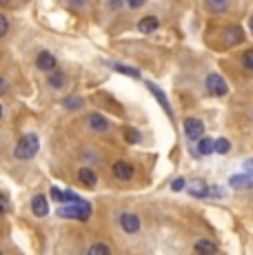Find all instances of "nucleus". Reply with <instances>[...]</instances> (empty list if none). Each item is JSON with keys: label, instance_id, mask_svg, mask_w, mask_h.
I'll list each match as a JSON object with an SVG mask.
<instances>
[{"label": "nucleus", "instance_id": "nucleus-3", "mask_svg": "<svg viewBox=\"0 0 253 255\" xmlns=\"http://www.w3.org/2000/svg\"><path fill=\"white\" fill-rule=\"evenodd\" d=\"M184 133H187L189 140L200 142L204 138V125H202V120H198V118H187V120H184Z\"/></svg>", "mask_w": 253, "mask_h": 255}, {"label": "nucleus", "instance_id": "nucleus-17", "mask_svg": "<svg viewBox=\"0 0 253 255\" xmlns=\"http://www.w3.org/2000/svg\"><path fill=\"white\" fill-rule=\"evenodd\" d=\"M87 255H111V249L107 247V244H102V242H96V244H91V247L87 249Z\"/></svg>", "mask_w": 253, "mask_h": 255}, {"label": "nucleus", "instance_id": "nucleus-7", "mask_svg": "<svg viewBox=\"0 0 253 255\" xmlns=\"http://www.w3.org/2000/svg\"><path fill=\"white\" fill-rule=\"evenodd\" d=\"M133 173H135V169L129 162H125V160H120V162L114 164V175L118 180H131L133 178Z\"/></svg>", "mask_w": 253, "mask_h": 255}, {"label": "nucleus", "instance_id": "nucleus-13", "mask_svg": "<svg viewBox=\"0 0 253 255\" xmlns=\"http://www.w3.org/2000/svg\"><path fill=\"white\" fill-rule=\"evenodd\" d=\"M158 27H160V20H158L155 16H144L142 20L138 22V29H140L142 33H151V31H155Z\"/></svg>", "mask_w": 253, "mask_h": 255}, {"label": "nucleus", "instance_id": "nucleus-6", "mask_svg": "<svg viewBox=\"0 0 253 255\" xmlns=\"http://www.w3.org/2000/svg\"><path fill=\"white\" fill-rule=\"evenodd\" d=\"M120 227L126 233H138L140 231V218L135 213H123L120 215Z\"/></svg>", "mask_w": 253, "mask_h": 255}, {"label": "nucleus", "instance_id": "nucleus-8", "mask_svg": "<svg viewBox=\"0 0 253 255\" xmlns=\"http://www.w3.org/2000/svg\"><path fill=\"white\" fill-rule=\"evenodd\" d=\"M87 125H89V129L98 131V133L109 129V120H107L105 116H100V114H91L89 118H87Z\"/></svg>", "mask_w": 253, "mask_h": 255}, {"label": "nucleus", "instance_id": "nucleus-2", "mask_svg": "<svg viewBox=\"0 0 253 255\" xmlns=\"http://www.w3.org/2000/svg\"><path fill=\"white\" fill-rule=\"evenodd\" d=\"M60 218H74V220H80V222H87L91 215V204L87 200H82L80 204H69V207H60L56 211Z\"/></svg>", "mask_w": 253, "mask_h": 255}, {"label": "nucleus", "instance_id": "nucleus-14", "mask_svg": "<svg viewBox=\"0 0 253 255\" xmlns=\"http://www.w3.org/2000/svg\"><path fill=\"white\" fill-rule=\"evenodd\" d=\"M147 87H149V91H151V93H153V96H155V98H158V100H160V105H162V109H164V111H167V116H169V118H171V107H169V100H167V96H164V93H162V91H160V89H158V87H155V85H153V82H147Z\"/></svg>", "mask_w": 253, "mask_h": 255}, {"label": "nucleus", "instance_id": "nucleus-9", "mask_svg": "<svg viewBox=\"0 0 253 255\" xmlns=\"http://www.w3.org/2000/svg\"><path fill=\"white\" fill-rule=\"evenodd\" d=\"M36 65L40 71H53L56 69V58H53V53H49V51H42V53H38Z\"/></svg>", "mask_w": 253, "mask_h": 255}, {"label": "nucleus", "instance_id": "nucleus-19", "mask_svg": "<svg viewBox=\"0 0 253 255\" xmlns=\"http://www.w3.org/2000/svg\"><path fill=\"white\" fill-rule=\"evenodd\" d=\"M65 107H67V109H80V107H82V98L80 96L65 98Z\"/></svg>", "mask_w": 253, "mask_h": 255}, {"label": "nucleus", "instance_id": "nucleus-12", "mask_svg": "<svg viewBox=\"0 0 253 255\" xmlns=\"http://www.w3.org/2000/svg\"><path fill=\"white\" fill-rule=\"evenodd\" d=\"M78 178H80V182L85 186H96L98 182V175H96V171H91L89 166H82L80 171H78Z\"/></svg>", "mask_w": 253, "mask_h": 255}, {"label": "nucleus", "instance_id": "nucleus-26", "mask_svg": "<svg viewBox=\"0 0 253 255\" xmlns=\"http://www.w3.org/2000/svg\"><path fill=\"white\" fill-rule=\"evenodd\" d=\"M7 31H9V22H7V18L0 16V36H7Z\"/></svg>", "mask_w": 253, "mask_h": 255}, {"label": "nucleus", "instance_id": "nucleus-20", "mask_svg": "<svg viewBox=\"0 0 253 255\" xmlns=\"http://www.w3.org/2000/svg\"><path fill=\"white\" fill-rule=\"evenodd\" d=\"M227 33H229V42H231V45H238V42H242V38H245V36H242V31H240L238 27L229 29Z\"/></svg>", "mask_w": 253, "mask_h": 255}, {"label": "nucleus", "instance_id": "nucleus-4", "mask_svg": "<svg viewBox=\"0 0 253 255\" xmlns=\"http://www.w3.org/2000/svg\"><path fill=\"white\" fill-rule=\"evenodd\" d=\"M207 89L211 96H225V93L229 91L227 82L222 76H218V73H209L207 76Z\"/></svg>", "mask_w": 253, "mask_h": 255}, {"label": "nucleus", "instance_id": "nucleus-24", "mask_svg": "<svg viewBox=\"0 0 253 255\" xmlns=\"http://www.w3.org/2000/svg\"><path fill=\"white\" fill-rule=\"evenodd\" d=\"M207 7L211 9V11H225L227 2H207Z\"/></svg>", "mask_w": 253, "mask_h": 255}, {"label": "nucleus", "instance_id": "nucleus-28", "mask_svg": "<svg viewBox=\"0 0 253 255\" xmlns=\"http://www.w3.org/2000/svg\"><path fill=\"white\" fill-rule=\"evenodd\" d=\"M245 169H247V171H253V158H251V160H247V162H245Z\"/></svg>", "mask_w": 253, "mask_h": 255}, {"label": "nucleus", "instance_id": "nucleus-5", "mask_svg": "<svg viewBox=\"0 0 253 255\" xmlns=\"http://www.w3.org/2000/svg\"><path fill=\"white\" fill-rule=\"evenodd\" d=\"M229 184H231V189L236 191H242V189H253V171L249 173H236L229 178Z\"/></svg>", "mask_w": 253, "mask_h": 255}, {"label": "nucleus", "instance_id": "nucleus-1", "mask_svg": "<svg viewBox=\"0 0 253 255\" xmlns=\"http://www.w3.org/2000/svg\"><path fill=\"white\" fill-rule=\"evenodd\" d=\"M38 149H40V140H38V135L36 133H25L20 140H18L16 149H13V155H16L18 160H29L38 153Z\"/></svg>", "mask_w": 253, "mask_h": 255}, {"label": "nucleus", "instance_id": "nucleus-11", "mask_svg": "<svg viewBox=\"0 0 253 255\" xmlns=\"http://www.w3.org/2000/svg\"><path fill=\"white\" fill-rule=\"evenodd\" d=\"M31 211L38 215V218H45V215L49 213V207H47L45 195H36V198L31 200Z\"/></svg>", "mask_w": 253, "mask_h": 255}, {"label": "nucleus", "instance_id": "nucleus-16", "mask_svg": "<svg viewBox=\"0 0 253 255\" xmlns=\"http://www.w3.org/2000/svg\"><path fill=\"white\" fill-rule=\"evenodd\" d=\"M213 151H216V140L202 138L200 142H198V153L200 155H209V153H213Z\"/></svg>", "mask_w": 253, "mask_h": 255}, {"label": "nucleus", "instance_id": "nucleus-23", "mask_svg": "<svg viewBox=\"0 0 253 255\" xmlns=\"http://www.w3.org/2000/svg\"><path fill=\"white\" fill-rule=\"evenodd\" d=\"M116 71L125 73V76H131V78H140L138 69H133V67H125V65H116Z\"/></svg>", "mask_w": 253, "mask_h": 255}, {"label": "nucleus", "instance_id": "nucleus-18", "mask_svg": "<svg viewBox=\"0 0 253 255\" xmlns=\"http://www.w3.org/2000/svg\"><path fill=\"white\" fill-rule=\"evenodd\" d=\"M229 149H231V142H229L227 138H218L216 140V153H229Z\"/></svg>", "mask_w": 253, "mask_h": 255}, {"label": "nucleus", "instance_id": "nucleus-25", "mask_svg": "<svg viewBox=\"0 0 253 255\" xmlns=\"http://www.w3.org/2000/svg\"><path fill=\"white\" fill-rule=\"evenodd\" d=\"M51 198L56 200V202H62V200H65V193H62L60 189H56V186H51Z\"/></svg>", "mask_w": 253, "mask_h": 255}, {"label": "nucleus", "instance_id": "nucleus-21", "mask_svg": "<svg viewBox=\"0 0 253 255\" xmlns=\"http://www.w3.org/2000/svg\"><path fill=\"white\" fill-rule=\"evenodd\" d=\"M242 67H245V69H249V71H253V49H249V51L242 53Z\"/></svg>", "mask_w": 253, "mask_h": 255}, {"label": "nucleus", "instance_id": "nucleus-22", "mask_svg": "<svg viewBox=\"0 0 253 255\" xmlns=\"http://www.w3.org/2000/svg\"><path fill=\"white\" fill-rule=\"evenodd\" d=\"M49 85L51 87H62V85H65V76H62L60 71H53L49 76Z\"/></svg>", "mask_w": 253, "mask_h": 255}, {"label": "nucleus", "instance_id": "nucleus-29", "mask_svg": "<svg viewBox=\"0 0 253 255\" xmlns=\"http://www.w3.org/2000/svg\"><path fill=\"white\" fill-rule=\"evenodd\" d=\"M144 2V0H131V2H129V7H140V4H142Z\"/></svg>", "mask_w": 253, "mask_h": 255}, {"label": "nucleus", "instance_id": "nucleus-30", "mask_svg": "<svg viewBox=\"0 0 253 255\" xmlns=\"http://www.w3.org/2000/svg\"><path fill=\"white\" fill-rule=\"evenodd\" d=\"M249 29H251V33H253V18H251V20H249Z\"/></svg>", "mask_w": 253, "mask_h": 255}, {"label": "nucleus", "instance_id": "nucleus-27", "mask_svg": "<svg viewBox=\"0 0 253 255\" xmlns=\"http://www.w3.org/2000/svg\"><path fill=\"white\" fill-rule=\"evenodd\" d=\"M171 189H173V191H182V189H184V178L173 180V182H171Z\"/></svg>", "mask_w": 253, "mask_h": 255}, {"label": "nucleus", "instance_id": "nucleus-10", "mask_svg": "<svg viewBox=\"0 0 253 255\" xmlns=\"http://www.w3.org/2000/svg\"><path fill=\"white\" fill-rule=\"evenodd\" d=\"M218 247L211 240H198L196 242V255H216Z\"/></svg>", "mask_w": 253, "mask_h": 255}, {"label": "nucleus", "instance_id": "nucleus-15", "mask_svg": "<svg viewBox=\"0 0 253 255\" xmlns=\"http://www.w3.org/2000/svg\"><path fill=\"white\" fill-rule=\"evenodd\" d=\"M123 135H125V142H129V144H138V142H142V133H140L138 129H133V127H125Z\"/></svg>", "mask_w": 253, "mask_h": 255}]
</instances>
